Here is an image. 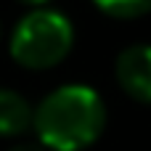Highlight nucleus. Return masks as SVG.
I'll return each instance as SVG.
<instances>
[{
	"mask_svg": "<svg viewBox=\"0 0 151 151\" xmlns=\"http://www.w3.org/2000/svg\"><path fill=\"white\" fill-rule=\"evenodd\" d=\"M106 127V104L88 85H61L35 109L32 130L48 151H85Z\"/></svg>",
	"mask_w": 151,
	"mask_h": 151,
	"instance_id": "obj_1",
	"label": "nucleus"
},
{
	"mask_svg": "<svg viewBox=\"0 0 151 151\" xmlns=\"http://www.w3.org/2000/svg\"><path fill=\"white\" fill-rule=\"evenodd\" d=\"M74 45L72 21L53 8H35L21 16L11 32L8 50L11 58L32 72L58 66Z\"/></svg>",
	"mask_w": 151,
	"mask_h": 151,
	"instance_id": "obj_2",
	"label": "nucleus"
},
{
	"mask_svg": "<svg viewBox=\"0 0 151 151\" xmlns=\"http://www.w3.org/2000/svg\"><path fill=\"white\" fill-rule=\"evenodd\" d=\"M114 77L130 98L141 104H151V45L125 48L117 56Z\"/></svg>",
	"mask_w": 151,
	"mask_h": 151,
	"instance_id": "obj_3",
	"label": "nucleus"
},
{
	"mask_svg": "<svg viewBox=\"0 0 151 151\" xmlns=\"http://www.w3.org/2000/svg\"><path fill=\"white\" fill-rule=\"evenodd\" d=\"M35 122V109L32 104L11 90V88H0V138H16L24 135Z\"/></svg>",
	"mask_w": 151,
	"mask_h": 151,
	"instance_id": "obj_4",
	"label": "nucleus"
},
{
	"mask_svg": "<svg viewBox=\"0 0 151 151\" xmlns=\"http://www.w3.org/2000/svg\"><path fill=\"white\" fill-rule=\"evenodd\" d=\"M93 3L111 19H138L151 11V0H93Z\"/></svg>",
	"mask_w": 151,
	"mask_h": 151,
	"instance_id": "obj_5",
	"label": "nucleus"
},
{
	"mask_svg": "<svg viewBox=\"0 0 151 151\" xmlns=\"http://www.w3.org/2000/svg\"><path fill=\"white\" fill-rule=\"evenodd\" d=\"M8 151H45L42 143H16V146H11Z\"/></svg>",
	"mask_w": 151,
	"mask_h": 151,
	"instance_id": "obj_6",
	"label": "nucleus"
},
{
	"mask_svg": "<svg viewBox=\"0 0 151 151\" xmlns=\"http://www.w3.org/2000/svg\"><path fill=\"white\" fill-rule=\"evenodd\" d=\"M16 3H21V5H29V8L35 11V8H45L50 0H16Z\"/></svg>",
	"mask_w": 151,
	"mask_h": 151,
	"instance_id": "obj_7",
	"label": "nucleus"
},
{
	"mask_svg": "<svg viewBox=\"0 0 151 151\" xmlns=\"http://www.w3.org/2000/svg\"><path fill=\"white\" fill-rule=\"evenodd\" d=\"M0 40H3V24H0Z\"/></svg>",
	"mask_w": 151,
	"mask_h": 151,
	"instance_id": "obj_8",
	"label": "nucleus"
}]
</instances>
